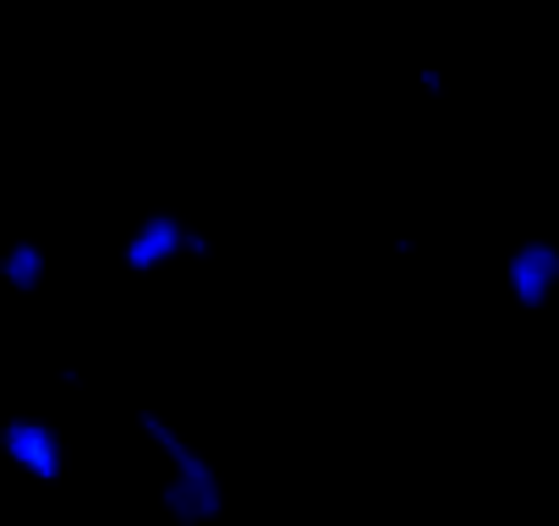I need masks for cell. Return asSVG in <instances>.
<instances>
[{
  "mask_svg": "<svg viewBox=\"0 0 559 526\" xmlns=\"http://www.w3.org/2000/svg\"><path fill=\"white\" fill-rule=\"evenodd\" d=\"M417 83H423V94H428V99H444V72L423 67V72H417Z\"/></svg>",
  "mask_w": 559,
  "mask_h": 526,
  "instance_id": "6",
  "label": "cell"
},
{
  "mask_svg": "<svg viewBox=\"0 0 559 526\" xmlns=\"http://www.w3.org/2000/svg\"><path fill=\"white\" fill-rule=\"evenodd\" d=\"M214 252V241H209V230H198L187 214H176V208H148L132 230H127V241H121V263H127V275H165L170 263H203Z\"/></svg>",
  "mask_w": 559,
  "mask_h": 526,
  "instance_id": "2",
  "label": "cell"
},
{
  "mask_svg": "<svg viewBox=\"0 0 559 526\" xmlns=\"http://www.w3.org/2000/svg\"><path fill=\"white\" fill-rule=\"evenodd\" d=\"M0 455H7L12 471H23L28 482H45V488L67 477V439L39 411H12L0 422Z\"/></svg>",
  "mask_w": 559,
  "mask_h": 526,
  "instance_id": "3",
  "label": "cell"
},
{
  "mask_svg": "<svg viewBox=\"0 0 559 526\" xmlns=\"http://www.w3.org/2000/svg\"><path fill=\"white\" fill-rule=\"evenodd\" d=\"M132 428L138 439L159 455V510L176 521V526H209L225 515V482H219V466L209 461V450L198 439H187V428H176V417L154 411V406H138L132 411Z\"/></svg>",
  "mask_w": 559,
  "mask_h": 526,
  "instance_id": "1",
  "label": "cell"
},
{
  "mask_svg": "<svg viewBox=\"0 0 559 526\" xmlns=\"http://www.w3.org/2000/svg\"><path fill=\"white\" fill-rule=\"evenodd\" d=\"M45 280H50V252H45V241L12 236L7 247H0V286H7L12 297H39Z\"/></svg>",
  "mask_w": 559,
  "mask_h": 526,
  "instance_id": "5",
  "label": "cell"
},
{
  "mask_svg": "<svg viewBox=\"0 0 559 526\" xmlns=\"http://www.w3.org/2000/svg\"><path fill=\"white\" fill-rule=\"evenodd\" d=\"M499 280H504V297L521 313H543L559 297V241L543 236V230L510 241V252L499 263Z\"/></svg>",
  "mask_w": 559,
  "mask_h": 526,
  "instance_id": "4",
  "label": "cell"
}]
</instances>
